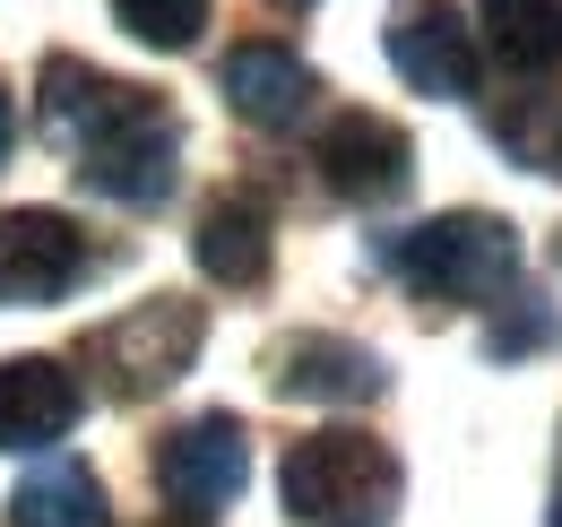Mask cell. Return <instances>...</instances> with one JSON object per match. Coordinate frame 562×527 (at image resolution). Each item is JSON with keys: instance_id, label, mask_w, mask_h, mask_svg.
I'll return each instance as SVG.
<instances>
[{"instance_id": "cell-16", "label": "cell", "mask_w": 562, "mask_h": 527, "mask_svg": "<svg viewBox=\"0 0 562 527\" xmlns=\"http://www.w3.org/2000/svg\"><path fill=\"white\" fill-rule=\"evenodd\" d=\"M554 337H562V321L546 312V303H519V312H502V321L485 329V355H546Z\"/></svg>"}, {"instance_id": "cell-18", "label": "cell", "mask_w": 562, "mask_h": 527, "mask_svg": "<svg viewBox=\"0 0 562 527\" xmlns=\"http://www.w3.org/2000/svg\"><path fill=\"white\" fill-rule=\"evenodd\" d=\"M0 156H9V96H0Z\"/></svg>"}, {"instance_id": "cell-7", "label": "cell", "mask_w": 562, "mask_h": 527, "mask_svg": "<svg viewBox=\"0 0 562 527\" xmlns=\"http://www.w3.org/2000/svg\"><path fill=\"white\" fill-rule=\"evenodd\" d=\"M78 277H87V234L61 208L0 216V303H61Z\"/></svg>"}, {"instance_id": "cell-21", "label": "cell", "mask_w": 562, "mask_h": 527, "mask_svg": "<svg viewBox=\"0 0 562 527\" xmlns=\"http://www.w3.org/2000/svg\"><path fill=\"white\" fill-rule=\"evenodd\" d=\"M554 527H562V519H554Z\"/></svg>"}, {"instance_id": "cell-20", "label": "cell", "mask_w": 562, "mask_h": 527, "mask_svg": "<svg viewBox=\"0 0 562 527\" xmlns=\"http://www.w3.org/2000/svg\"><path fill=\"white\" fill-rule=\"evenodd\" d=\"M554 260H562V243H554Z\"/></svg>"}, {"instance_id": "cell-11", "label": "cell", "mask_w": 562, "mask_h": 527, "mask_svg": "<svg viewBox=\"0 0 562 527\" xmlns=\"http://www.w3.org/2000/svg\"><path fill=\"white\" fill-rule=\"evenodd\" d=\"M78 406H87V390H78L53 355L0 363V450H53L78 424Z\"/></svg>"}, {"instance_id": "cell-17", "label": "cell", "mask_w": 562, "mask_h": 527, "mask_svg": "<svg viewBox=\"0 0 562 527\" xmlns=\"http://www.w3.org/2000/svg\"><path fill=\"white\" fill-rule=\"evenodd\" d=\"M502 138H510L519 156H537L546 173H562V104H546V113H528V122H510Z\"/></svg>"}, {"instance_id": "cell-10", "label": "cell", "mask_w": 562, "mask_h": 527, "mask_svg": "<svg viewBox=\"0 0 562 527\" xmlns=\"http://www.w3.org/2000/svg\"><path fill=\"white\" fill-rule=\"evenodd\" d=\"M216 87H225L234 122H251V131H294L312 113V96H321V78L294 61L285 44H234L225 69H216Z\"/></svg>"}, {"instance_id": "cell-3", "label": "cell", "mask_w": 562, "mask_h": 527, "mask_svg": "<svg viewBox=\"0 0 562 527\" xmlns=\"http://www.w3.org/2000/svg\"><path fill=\"white\" fill-rule=\"evenodd\" d=\"M285 511L303 527H390L398 459L372 433H312L285 450Z\"/></svg>"}, {"instance_id": "cell-14", "label": "cell", "mask_w": 562, "mask_h": 527, "mask_svg": "<svg viewBox=\"0 0 562 527\" xmlns=\"http://www.w3.org/2000/svg\"><path fill=\"white\" fill-rule=\"evenodd\" d=\"M18 527H113L104 519V484L78 459H44L18 484Z\"/></svg>"}, {"instance_id": "cell-6", "label": "cell", "mask_w": 562, "mask_h": 527, "mask_svg": "<svg viewBox=\"0 0 562 527\" xmlns=\"http://www.w3.org/2000/svg\"><path fill=\"white\" fill-rule=\"evenodd\" d=\"M156 484H165V502H182L191 519H216V511L251 484V433H243L234 415H191L182 433H165Z\"/></svg>"}, {"instance_id": "cell-8", "label": "cell", "mask_w": 562, "mask_h": 527, "mask_svg": "<svg viewBox=\"0 0 562 527\" xmlns=\"http://www.w3.org/2000/svg\"><path fill=\"white\" fill-rule=\"evenodd\" d=\"M312 165H321V182L338 199H398L407 182H416V147H407V131L398 122H381V113H338L329 131H321V147H312Z\"/></svg>"}, {"instance_id": "cell-19", "label": "cell", "mask_w": 562, "mask_h": 527, "mask_svg": "<svg viewBox=\"0 0 562 527\" xmlns=\"http://www.w3.org/2000/svg\"><path fill=\"white\" fill-rule=\"evenodd\" d=\"M278 9H312V0H278Z\"/></svg>"}, {"instance_id": "cell-2", "label": "cell", "mask_w": 562, "mask_h": 527, "mask_svg": "<svg viewBox=\"0 0 562 527\" xmlns=\"http://www.w3.org/2000/svg\"><path fill=\"white\" fill-rule=\"evenodd\" d=\"M381 268L432 303H493V294L519 285V234L485 208H450V216H424L407 234H390Z\"/></svg>"}, {"instance_id": "cell-12", "label": "cell", "mask_w": 562, "mask_h": 527, "mask_svg": "<svg viewBox=\"0 0 562 527\" xmlns=\"http://www.w3.org/2000/svg\"><path fill=\"white\" fill-rule=\"evenodd\" d=\"M191 251L209 268L216 285H260L269 260H278V234H269V199L251 191H225L200 208V234H191Z\"/></svg>"}, {"instance_id": "cell-4", "label": "cell", "mask_w": 562, "mask_h": 527, "mask_svg": "<svg viewBox=\"0 0 562 527\" xmlns=\"http://www.w3.org/2000/svg\"><path fill=\"white\" fill-rule=\"evenodd\" d=\"M200 337H209V312H200V303L156 294V303H139V312H122V321H104V329L87 337V363H95V381L113 397H156L165 381L191 372Z\"/></svg>"}, {"instance_id": "cell-15", "label": "cell", "mask_w": 562, "mask_h": 527, "mask_svg": "<svg viewBox=\"0 0 562 527\" xmlns=\"http://www.w3.org/2000/svg\"><path fill=\"white\" fill-rule=\"evenodd\" d=\"M122 35H139L147 53H191L209 26V0H113Z\"/></svg>"}, {"instance_id": "cell-5", "label": "cell", "mask_w": 562, "mask_h": 527, "mask_svg": "<svg viewBox=\"0 0 562 527\" xmlns=\"http://www.w3.org/2000/svg\"><path fill=\"white\" fill-rule=\"evenodd\" d=\"M381 44H390V69L432 96V104H468L476 96V26H468V9L459 0H398L390 9V26H381Z\"/></svg>"}, {"instance_id": "cell-13", "label": "cell", "mask_w": 562, "mask_h": 527, "mask_svg": "<svg viewBox=\"0 0 562 527\" xmlns=\"http://www.w3.org/2000/svg\"><path fill=\"white\" fill-rule=\"evenodd\" d=\"M476 35L510 78L562 69V0H476Z\"/></svg>"}, {"instance_id": "cell-1", "label": "cell", "mask_w": 562, "mask_h": 527, "mask_svg": "<svg viewBox=\"0 0 562 527\" xmlns=\"http://www.w3.org/2000/svg\"><path fill=\"white\" fill-rule=\"evenodd\" d=\"M44 122L53 138H70L78 182L122 208H156L173 191V156H182V131L165 113V96H147L131 78H104V69L53 53L44 61Z\"/></svg>"}, {"instance_id": "cell-9", "label": "cell", "mask_w": 562, "mask_h": 527, "mask_svg": "<svg viewBox=\"0 0 562 527\" xmlns=\"http://www.w3.org/2000/svg\"><path fill=\"white\" fill-rule=\"evenodd\" d=\"M269 381L278 397H312V406H363V397H381V355L372 346H355V337H329V329H303L285 337L278 355H269Z\"/></svg>"}]
</instances>
